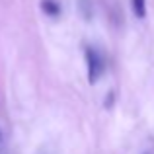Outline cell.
Segmentation results:
<instances>
[{
    "instance_id": "3",
    "label": "cell",
    "mask_w": 154,
    "mask_h": 154,
    "mask_svg": "<svg viewBox=\"0 0 154 154\" xmlns=\"http://www.w3.org/2000/svg\"><path fill=\"white\" fill-rule=\"evenodd\" d=\"M133 12L137 18H144L146 16V2L144 0H133Z\"/></svg>"
},
{
    "instance_id": "1",
    "label": "cell",
    "mask_w": 154,
    "mask_h": 154,
    "mask_svg": "<svg viewBox=\"0 0 154 154\" xmlns=\"http://www.w3.org/2000/svg\"><path fill=\"white\" fill-rule=\"evenodd\" d=\"M86 64H88V80H90V84H96L105 68V60L98 49H94V47L86 49Z\"/></svg>"
},
{
    "instance_id": "2",
    "label": "cell",
    "mask_w": 154,
    "mask_h": 154,
    "mask_svg": "<svg viewBox=\"0 0 154 154\" xmlns=\"http://www.w3.org/2000/svg\"><path fill=\"white\" fill-rule=\"evenodd\" d=\"M41 10L47 16H59L60 14V6L57 0H41Z\"/></svg>"
}]
</instances>
